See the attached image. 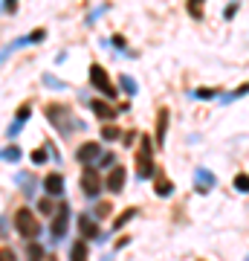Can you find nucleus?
<instances>
[{"label":"nucleus","instance_id":"obj_12","mask_svg":"<svg viewBox=\"0 0 249 261\" xmlns=\"http://www.w3.org/2000/svg\"><path fill=\"white\" fill-rule=\"evenodd\" d=\"M78 229H81V241H84V238H96V235H99L96 221H93V218H87V215H81V218H78Z\"/></svg>","mask_w":249,"mask_h":261},{"label":"nucleus","instance_id":"obj_30","mask_svg":"<svg viewBox=\"0 0 249 261\" xmlns=\"http://www.w3.org/2000/svg\"><path fill=\"white\" fill-rule=\"evenodd\" d=\"M3 9H6V12H15V9H18V0H6V3H3Z\"/></svg>","mask_w":249,"mask_h":261},{"label":"nucleus","instance_id":"obj_4","mask_svg":"<svg viewBox=\"0 0 249 261\" xmlns=\"http://www.w3.org/2000/svg\"><path fill=\"white\" fill-rule=\"evenodd\" d=\"M90 84L99 90L102 96H107V99H116V87H113V82L107 79V73H104L102 64H93L90 67Z\"/></svg>","mask_w":249,"mask_h":261},{"label":"nucleus","instance_id":"obj_15","mask_svg":"<svg viewBox=\"0 0 249 261\" xmlns=\"http://www.w3.org/2000/svg\"><path fill=\"white\" fill-rule=\"evenodd\" d=\"M70 261H87V244L75 241L73 247H70Z\"/></svg>","mask_w":249,"mask_h":261},{"label":"nucleus","instance_id":"obj_9","mask_svg":"<svg viewBox=\"0 0 249 261\" xmlns=\"http://www.w3.org/2000/svg\"><path fill=\"white\" fill-rule=\"evenodd\" d=\"M44 189H46V195H64V177H61L58 171L46 174V177H44Z\"/></svg>","mask_w":249,"mask_h":261},{"label":"nucleus","instance_id":"obj_26","mask_svg":"<svg viewBox=\"0 0 249 261\" xmlns=\"http://www.w3.org/2000/svg\"><path fill=\"white\" fill-rule=\"evenodd\" d=\"M41 258H44V250L32 244V247H29V261H41Z\"/></svg>","mask_w":249,"mask_h":261},{"label":"nucleus","instance_id":"obj_2","mask_svg":"<svg viewBox=\"0 0 249 261\" xmlns=\"http://www.w3.org/2000/svg\"><path fill=\"white\" fill-rule=\"evenodd\" d=\"M46 119L52 122L61 134H70V130L78 125V122H73V116H70V108H64V105H46Z\"/></svg>","mask_w":249,"mask_h":261},{"label":"nucleus","instance_id":"obj_11","mask_svg":"<svg viewBox=\"0 0 249 261\" xmlns=\"http://www.w3.org/2000/svg\"><path fill=\"white\" fill-rule=\"evenodd\" d=\"M194 180H197V192H203V195L214 186V174L209 168H197V171H194Z\"/></svg>","mask_w":249,"mask_h":261},{"label":"nucleus","instance_id":"obj_5","mask_svg":"<svg viewBox=\"0 0 249 261\" xmlns=\"http://www.w3.org/2000/svg\"><path fill=\"white\" fill-rule=\"evenodd\" d=\"M81 192H84V197H99V192H102V177H99L96 168H84L81 171Z\"/></svg>","mask_w":249,"mask_h":261},{"label":"nucleus","instance_id":"obj_10","mask_svg":"<svg viewBox=\"0 0 249 261\" xmlns=\"http://www.w3.org/2000/svg\"><path fill=\"white\" fill-rule=\"evenodd\" d=\"M67 221H70V209L61 203V212H58L56 221H52V235H56V238H64L67 235Z\"/></svg>","mask_w":249,"mask_h":261},{"label":"nucleus","instance_id":"obj_29","mask_svg":"<svg viewBox=\"0 0 249 261\" xmlns=\"http://www.w3.org/2000/svg\"><path fill=\"white\" fill-rule=\"evenodd\" d=\"M113 160H116L113 154H107V157H99V166H113Z\"/></svg>","mask_w":249,"mask_h":261},{"label":"nucleus","instance_id":"obj_3","mask_svg":"<svg viewBox=\"0 0 249 261\" xmlns=\"http://www.w3.org/2000/svg\"><path fill=\"white\" fill-rule=\"evenodd\" d=\"M136 177L148 180L154 177V160H151V137L139 140V154H136Z\"/></svg>","mask_w":249,"mask_h":261},{"label":"nucleus","instance_id":"obj_8","mask_svg":"<svg viewBox=\"0 0 249 261\" xmlns=\"http://www.w3.org/2000/svg\"><path fill=\"white\" fill-rule=\"evenodd\" d=\"M125 177H128V171H125L122 166H113V171L107 174V180H104V183H107V189H110V192H122V189H125Z\"/></svg>","mask_w":249,"mask_h":261},{"label":"nucleus","instance_id":"obj_19","mask_svg":"<svg viewBox=\"0 0 249 261\" xmlns=\"http://www.w3.org/2000/svg\"><path fill=\"white\" fill-rule=\"evenodd\" d=\"M119 84H122V90H125V93L136 96V82H133L130 75H122V79H119Z\"/></svg>","mask_w":249,"mask_h":261},{"label":"nucleus","instance_id":"obj_20","mask_svg":"<svg viewBox=\"0 0 249 261\" xmlns=\"http://www.w3.org/2000/svg\"><path fill=\"white\" fill-rule=\"evenodd\" d=\"M171 192H174V186H171L168 180H159V183H157V195H159V197H168Z\"/></svg>","mask_w":249,"mask_h":261},{"label":"nucleus","instance_id":"obj_14","mask_svg":"<svg viewBox=\"0 0 249 261\" xmlns=\"http://www.w3.org/2000/svg\"><path fill=\"white\" fill-rule=\"evenodd\" d=\"M165 130H168V111H159V119H157V145L165 142Z\"/></svg>","mask_w":249,"mask_h":261},{"label":"nucleus","instance_id":"obj_25","mask_svg":"<svg viewBox=\"0 0 249 261\" xmlns=\"http://www.w3.org/2000/svg\"><path fill=\"white\" fill-rule=\"evenodd\" d=\"M0 261H18V255H15V250H9V247H0Z\"/></svg>","mask_w":249,"mask_h":261},{"label":"nucleus","instance_id":"obj_13","mask_svg":"<svg viewBox=\"0 0 249 261\" xmlns=\"http://www.w3.org/2000/svg\"><path fill=\"white\" fill-rule=\"evenodd\" d=\"M90 111L96 113V116H102V119H116V116H119V113L110 108V105H107V102H99V99H96V102H90Z\"/></svg>","mask_w":249,"mask_h":261},{"label":"nucleus","instance_id":"obj_18","mask_svg":"<svg viewBox=\"0 0 249 261\" xmlns=\"http://www.w3.org/2000/svg\"><path fill=\"white\" fill-rule=\"evenodd\" d=\"M203 6L206 0H188V15L191 18H203Z\"/></svg>","mask_w":249,"mask_h":261},{"label":"nucleus","instance_id":"obj_1","mask_svg":"<svg viewBox=\"0 0 249 261\" xmlns=\"http://www.w3.org/2000/svg\"><path fill=\"white\" fill-rule=\"evenodd\" d=\"M15 229H18L20 238H38L41 232V224H38V215L29 209V206H20L18 212H15Z\"/></svg>","mask_w":249,"mask_h":261},{"label":"nucleus","instance_id":"obj_28","mask_svg":"<svg viewBox=\"0 0 249 261\" xmlns=\"http://www.w3.org/2000/svg\"><path fill=\"white\" fill-rule=\"evenodd\" d=\"M243 93H249V84H240L238 90H235V93L229 96V99H238V96H243Z\"/></svg>","mask_w":249,"mask_h":261},{"label":"nucleus","instance_id":"obj_27","mask_svg":"<svg viewBox=\"0 0 249 261\" xmlns=\"http://www.w3.org/2000/svg\"><path fill=\"white\" fill-rule=\"evenodd\" d=\"M104 215H110V203H99L96 206V218H104Z\"/></svg>","mask_w":249,"mask_h":261},{"label":"nucleus","instance_id":"obj_22","mask_svg":"<svg viewBox=\"0 0 249 261\" xmlns=\"http://www.w3.org/2000/svg\"><path fill=\"white\" fill-rule=\"evenodd\" d=\"M52 209H56V203H52V200H49V197H44V200H38V212L49 215V212H52Z\"/></svg>","mask_w":249,"mask_h":261},{"label":"nucleus","instance_id":"obj_31","mask_svg":"<svg viewBox=\"0 0 249 261\" xmlns=\"http://www.w3.org/2000/svg\"><path fill=\"white\" fill-rule=\"evenodd\" d=\"M110 41H113V47H119V49H122V47H125V41H122V35H113V38H110Z\"/></svg>","mask_w":249,"mask_h":261},{"label":"nucleus","instance_id":"obj_24","mask_svg":"<svg viewBox=\"0 0 249 261\" xmlns=\"http://www.w3.org/2000/svg\"><path fill=\"white\" fill-rule=\"evenodd\" d=\"M32 163H35V166L46 163V148H35V151H32Z\"/></svg>","mask_w":249,"mask_h":261},{"label":"nucleus","instance_id":"obj_17","mask_svg":"<svg viewBox=\"0 0 249 261\" xmlns=\"http://www.w3.org/2000/svg\"><path fill=\"white\" fill-rule=\"evenodd\" d=\"M133 218H136V209H125V212H122L116 221H113V232H119L122 226L128 224V221H133Z\"/></svg>","mask_w":249,"mask_h":261},{"label":"nucleus","instance_id":"obj_21","mask_svg":"<svg viewBox=\"0 0 249 261\" xmlns=\"http://www.w3.org/2000/svg\"><path fill=\"white\" fill-rule=\"evenodd\" d=\"M235 189L238 192H249V174H238L235 177Z\"/></svg>","mask_w":249,"mask_h":261},{"label":"nucleus","instance_id":"obj_23","mask_svg":"<svg viewBox=\"0 0 249 261\" xmlns=\"http://www.w3.org/2000/svg\"><path fill=\"white\" fill-rule=\"evenodd\" d=\"M102 137H104V140H107V142H110V140H119V130L113 128V125H104Z\"/></svg>","mask_w":249,"mask_h":261},{"label":"nucleus","instance_id":"obj_6","mask_svg":"<svg viewBox=\"0 0 249 261\" xmlns=\"http://www.w3.org/2000/svg\"><path fill=\"white\" fill-rule=\"evenodd\" d=\"M29 116H32V108H29V105H20V108H18V116H15V119L9 122V128H6V137H9V140H15V137H18L20 128L29 122Z\"/></svg>","mask_w":249,"mask_h":261},{"label":"nucleus","instance_id":"obj_7","mask_svg":"<svg viewBox=\"0 0 249 261\" xmlns=\"http://www.w3.org/2000/svg\"><path fill=\"white\" fill-rule=\"evenodd\" d=\"M99 157H102V145L99 142H84L78 148V163L81 166H93V163H99Z\"/></svg>","mask_w":249,"mask_h":261},{"label":"nucleus","instance_id":"obj_16","mask_svg":"<svg viewBox=\"0 0 249 261\" xmlns=\"http://www.w3.org/2000/svg\"><path fill=\"white\" fill-rule=\"evenodd\" d=\"M0 160H3V163H18V160H20V148H18V145H6V148L0 151Z\"/></svg>","mask_w":249,"mask_h":261}]
</instances>
